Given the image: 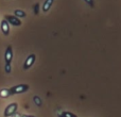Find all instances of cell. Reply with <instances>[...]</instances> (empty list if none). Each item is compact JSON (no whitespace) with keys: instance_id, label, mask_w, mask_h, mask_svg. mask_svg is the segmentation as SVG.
Returning <instances> with one entry per match:
<instances>
[{"instance_id":"1","label":"cell","mask_w":121,"mask_h":117,"mask_svg":"<svg viewBox=\"0 0 121 117\" xmlns=\"http://www.w3.org/2000/svg\"><path fill=\"white\" fill-rule=\"evenodd\" d=\"M30 88V86L28 84H18V85H15L13 87H11L10 90V94L11 95H16V94H22V93L28 92Z\"/></svg>"},{"instance_id":"2","label":"cell","mask_w":121,"mask_h":117,"mask_svg":"<svg viewBox=\"0 0 121 117\" xmlns=\"http://www.w3.org/2000/svg\"><path fill=\"white\" fill-rule=\"evenodd\" d=\"M17 109H18V104H17L16 102L10 103V104L5 108V110H4V113H3L4 117H12V116H14L15 114H16V112H17Z\"/></svg>"},{"instance_id":"3","label":"cell","mask_w":121,"mask_h":117,"mask_svg":"<svg viewBox=\"0 0 121 117\" xmlns=\"http://www.w3.org/2000/svg\"><path fill=\"white\" fill-rule=\"evenodd\" d=\"M4 19L9 22V25H13V26H15V27L21 26V20L19 18H17L16 16H14V15H5Z\"/></svg>"},{"instance_id":"4","label":"cell","mask_w":121,"mask_h":117,"mask_svg":"<svg viewBox=\"0 0 121 117\" xmlns=\"http://www.w3.org/2000/svg\"><path fill=\"white\" fill-rule=\"evenodd\" d=\"M35 60H36L35 54H33V53H32V54H30L29 57L26 58L25 63H23V69H25V70H27V69H30L32 67V65L34 64Z\"/></svg>"},{"instance_id":"5","label":"cell","mask_w":121,"mask_h":117,"mask_svg":"<svg viewBox=\"0 0 121 117\" xmlns=\"http://www.w3.org/2000/svg\"><path fill=\"white\" fill-rule=\"evenodd\" d=\"M13 60V49L12 46H8L5 49V52H4V61H5V64H11Z\"/></svg>"},{"instance_id":"6","label":"cell","mask_w":121,"mask_h":117,"mask_svg":"<svg viewBox=\"0 0 121 117\" xmlns=\"http://www.w3.org/2000/svg\"><path fill=\"white\" fill-rule=\"evenodd\" d=\"M0 27H1V31L4 35H9V34H10V25H9V22L5 19H3V20L1 21Z\"/></svg>"},{"instance_id":"7","label":"cell","mask_w":121,"mask_h":117,"mask_svg":"<svg viewBox=\"0 0 121 117\" xmlns=\"http://www.w3.org/2000/svg\"><path fill=\"white\" fill-rule=\"evenodd\" d=\"M53 1H54V0H45L44 5H43V11H44L45 13L48 12V11L50 10V8H51V5H52Z\"/></svg>"},{"instance_id":"8","label":"cell","mask_w":121,"mask_h":117,"mask_svg":"<svg viewBox=\"0 0 121 117\" xmlns=\"http://www.w3.org/2000/svg\"><path fill=\"white\" fill-rule=\"evenodd\" d=\"M14 16H16L17 18H23V17L27 16L25 11H21V10H15L14 11Z\"/></svg>"},{"instance_id":"9","label":"cell","mask_w":121,"mask_h":117,"mask_svg":"<svg viewBox=\"0 0 121 117\" xmlns=\"http://www.w3.org/2000/svg\"><path fill=\"white\" fill-rule=\"evenodd\" d=\"M10 95H11L10 90H6V88H3V90H0V97H1V98H8Z\"/></svg>"},{"instance_id":"10","label":"cell","mask_w":121,"mask_h":117,"mask_svg":"<svg viewBox=\"0 0 121 117\" xmlns=\"http://www.w3.org/2000/svg\"><path fill=\"white\" fill-rule=\"evenodd\" d=\"M59 116L60 117H78L75 114L71 113V112H62Z\"/></svg>"},{"instance_id":"11","label":"cell","mask_w":121,"mask_h":117,"mask_svg":"<svg viewBox=\"0 0 121 117\" xmlns=\"http://www.w3.org/2000/svg\"><path fill=\"white\" fill-rule=\"evenodd\" d=\"M34 102H35V104L37 105V107H42V104H43V103H42V99H40L38 96L34 97Z\"/></svg>"},{"instance_id":"12","label":"cell","mask_w":121,"mask_h":117,"mask_svg":"<svg viewBox=\"0 0 121 117\" xmlns=\"http://www.w3.org/2000/svg\"><path fill=\"white\" fill-rule=\"evenodd\" d=\"M33 10H34V14H35V15L39 14V3H35V4H34Z\"/></svg>"},{"instance_id":"13","label":"cell","mask_w":121,"mask_h":117,"mask_svg":"<svg viewBox=\"0 0 121 117\" xmlns=\"http://www.w3.org/2000/svg\"><path fill=\"white\" fill-rule=\"evenodd\" d=\"M11 70H12V68H11V64H5L4 71H5L6 73H11Z\"/></svg>"},{"instance_id":"14","label":"cell","mask_w":121,"mask_h":117,"mask_svg":"<svg viewBox=\"0 0 121 117\" xmlns=\"http://www.w3.org/2000/svg\"><path fill=\"white\" fill-rule=\"evenodd\" d=\"M85 2L90 6V8H94V6H95V2H94V0H85Z\"/></svg>"},{"instance_id":"15","label":"cell","mask_w":121,"mask_h":117,"mask_svg":"<svg viewBox=\"0 0 121 117\" xmlns=\"http://www.w3.org/2000/svg\"><path fill=\"white\" fill-rule=\"evenodd\" d=\"M20 117H35L33 115H27V114H23V115H20Z\"/></svg>"}]
</instances>
